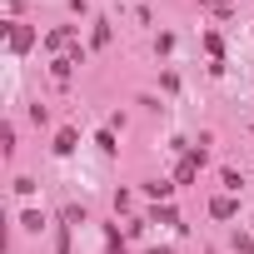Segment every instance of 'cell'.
<instances>
[{
  "mask_svg": "<svg viewBox=\"0 0 254 254\" xmlns=\"http://www.w3.org/2000/svg\"><path fill=\"white\" fill-rule=\"evenodd\" d=\"M199 165H204V145H199V150H190V155L180 160V170H175V180H180V185H190V180L199 175Z\"/></svg>",
  "mask_w": 254,
  "mask_h": 254,
  "instance_id": "obj_1",
  "label": "cell"
},
{
  "mask_svg": "<svg viewBox=\"0 0 254 254\" xmlns=\"http://www.w3.org/2000/svg\"><path fill=\"white\" fill-rule=\"evenodd\" d=\"M30 45H35V30H30V25H10V50H20V55H25Z\"/></svg>",
  "mask_w": 254,
  "mask_h": 254,
  "instance_id": "obj_2",
  "label": "cell"
},
{
  "mask_svg": "<svg viewBox=\"0 0 254 254\" xmlns=\"http://www.w3.org/2000/svg\"><path fill=\"white\" fill-rule=\"evenodd\" d=\"M170 190H175L170 180H150V185H145V194H150V199H170Z\"/></svg>",
  "mask_w": 254,
  "mask_h": 254,
  "instance_id": "obj_3",
  "label": "cell"
},
{
  "mask_svg": "<svg viewBox=\"0 0 254 254\" xmlns=\"http://www.w3.org/2000/svg\"><path fill=\"white\" fill-rule=\"evenodd\" d=\"M209 214H214V219H229V214H234V199H229V194H219V199L209 204Z\"/></svg>",
  "mask_w": 254,
  "mask_h": 254,
  "instance_id": "obj_4",
  "label": "cell"
},
{
  "mask_svg": "<svg viewBox=\"0 0 254 254\" xmlns=\"http://www.w3.org/2000/svg\"><path fill=\"white\" fill-rule=\"evenodd\" d=\"M70 150H75V130H60L55 135V155H70Z\"/></svg>",
  "mask_w": 254,
  "mask_h": 254,
  "instance_id": "obj_5",
  "label": "cell"
},
{
  "mask_svg": "<svg viewBox=\"0 0 254 254\" xmlns=\"http://www.w3.org/2000/svg\"><path fill=\"white\" fill-rule=\"evenodd\" d=\"M0 150H5V155H15V130H10V125L0 130Z\"/></svg>",
  "mask_w": 254,
  "mask_h": 254,
  "instance_id": "obj_6",
  "label": "cell"
},
{
  "mask_svg": "<svg viewBox=\"0 0 254 254\" xmlns=\"http://www.w3.org/2000/svg\"><path fill=\"white\" fill-rule=\"evenodd\" d=\"M95 145H100L105 155H115V135H110V130H100V135H95Z\"/></svg>",
  "mask_w": 254,
  "mask_h": 254,
  "instance_id": "obj_7",
  "label": "cell"
},
{
  "mask_svg": "<svg viewBox=\"0 0 254 254\" xmlns=\"http://www.w3.org/2000/svg\"><path fill=\"white\" fill-rule=\"evenodd\" d=\"M155 224H180V214H175V209L165 204V209H155Z\"/></svg>",
  "mask_w": 254,
  "mask_h": 254,
  "instance_id": "obj_8",
  "label": "cell"
},
{
  "mask_svg": "<svg viewBox=\"0 0 254 254\" xmlns=\"http://www.w3.org/2000/svg\"><path fill=\"white\" fill-rule=\"evenodd\" d=\"M110 254H125V244H120V234H110Z\"/></svg>",
  "mask_w": 254,
  "mask_h": 254,
  "instance_id": "obj_9",
  "label": "cell"
},
{
  "mask_svg": "<svg viewBox=\"0 0 254 254\" xmlns=\"http://www.w3.org/2000/svg\"><path fill=\"white\" fill-rule=\"evenodd\" d=\"M150 254H175V249H150Z\"/></svg>",
  "mask_w": 254,
  "mask_h": 254,
  "instance_id": "obj_10",
  "label": "cell"
},
{
  "mask_svg": "<svg viewBox=\"0 0 254 254\" xmlns=\"http://www.w3.org/2000/svg\"><path fill=\"white\" fill-rule=\"evenodd\" d=\"M204 5H224V0H204Z\"/></svg>",
  "mask_w": 254,
  "mask_h": 254,
  "instance_id": "obj_11",
  "label": "cell"
}]
</instances>
